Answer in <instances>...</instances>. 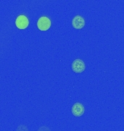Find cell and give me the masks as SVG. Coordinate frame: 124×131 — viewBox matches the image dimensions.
I'll return each mask as SVG.
<instances>
[{
	"label": "cell",
	"mask_w": 124,
	"mask_h": 131,
	"mask_svg": "<svg viewBox=\"0 0 124 131\" xmlns=\"http://www.w3.org/2000/svg\"><path fill=\"white\" fill-rule=\"evenodd\" d=\"M37 26H38V28L41 31L48 30L51 26L50 19L45 16L41 17L37 21Z\"/></svg>",
	"instance_id": "obj_1"
},
{
	"label": "cell",
	"mask_w": 124,
	"mask_h": 131,
	"mask_svg": "<svg viewBox=\"0 0 124 131\" xmlns=\"http://www.w3.org/2000/svg\"><path fill=\"white\" fill-rule=\"evenodd\" d=\"M72 70L75 73H82L86 69V65L84 62L81 59H76L72 63Z\"/></svg>",
	"instance_id": "obj_2"
},
{
	"label": "cell",
	"mask_w": 124,
	"mask_h": 131,
	"mask_svg": "<svg viewBox=\"0 0 124 131\" xmlns=\"http://www.w3.org/2000/svg\"><path fill=\"white\" fill-rule=\"evenodd\" d=\"M71 112L75 117H81L85 112V108L83 105L81 103H74L71 108Z\"/></svg>",
	"instance_id": "obj_3"
},
{
	"label": "cell",
	"mask_w": 124,
	"mask_h": 131,
	"mask_svg": "<svg viewBox=\"0 0 124 131\" xmlns=\"http://www.w3.org/2000/svg\"><path fill=\"white\" fill-rule=\"evenodd\" d=\"M29 21L26 16L25 15H19L15 20V25L16 26L20 29H25L28 26Z\"/></svg>",
	"instance_id": "obj_4"
},
{
	"label": "cell",
	"mask_w": 124,
	"mask_h": 131,
	"mask_svg": "<svg viewBox=\"0 0 124 131\" xmlns=\"http://www.w3.org/2000/svg\"><path fill=\"white\" fill-rule=\"evenodd\" d=\"M72 26L76 29H81L85 26V20L80 15H76L72 20Z\"/></svg>",
	"instance_id": "obj_5"
},
{
	"label": "cell",
	"mask_w": 124,
	"mask_h": 131,
	"mask_svg": "<svg viewBox=\"0 0 124 131\" xmlns=\"http://www.w3.org/2000/svg\"><path fill=\"white\" fill-rule=\"evenodd\" d=\"M16 131H28V127L26 125H19Z\"/></svg>",
	"instance_id": "obj_6"
},
{
	"label": "cell",
	"mask_w": 124,
	"mask_h": 131,
	"mask_svg": "<svg viewBox=\"0 0 124 131\" xmlns=\"http://www.w3.org/2000/svg\"><path fill=\"white\" fill-rule=\"evenodd\" d=\"M38 131H50V129L46 126H41L39 128Z\"/></svg>",
	"instance_id": "obj_7"
}]
</instances>
